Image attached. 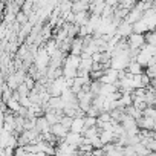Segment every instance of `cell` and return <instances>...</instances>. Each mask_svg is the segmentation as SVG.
I'll list each match as a JSON object with an SVG mask.
<instances>
[{
  "label": "cell",
  "instance_id": "4",
  "mask_svg": "<svg viewBox=\"0 0 156 156\" xmlns=\"http://www.w3.org/2000/svg\"><path fill=\"white\" fill-rule=\"evenodd\" d=\"M156 124V119L151 118V116H142L138 119V126L139 129H153Z\"/></svg>",
  "mask_w": 156,
  "mask_h": 156
},
{
  "label": "cell",
  "instance_id": "5",
  "mask_svg": "<svg viewBox=\"0 0 156 156\" xmlns=\"http://www.w3.org/2000/svg\"><path fill=\"white\" fill-rule=\"evenodd\" d=\"M145 67H142L136 60H133V61H130V64H129V67H127V70L132 73V75H136V73H142V72H145L144 70Z\"/></svg>",
  "mask_w": 156,
  "mask_h": 156
},
{
  "label": "cell",
  "instance_id": "6",
  "mask_svg": "<svg viewBox=\"0 0 156 156\" xmlns=\"http://www.w3.org/2000/svg\"><path fill=\"white\" fill-rule=\"evenodd\" d=\"M16 22H17L19 25H26V23L29 22V16H28L25 11H19L17 16H16Z\"/></svg>",
  "mask_w": 156,
  "mask_h": 156
},
{
  "label": "cell",
  "instance_id": "7",
  "mask_svg": "<svg viewBox=\"0 0 156 156\" xmlns=\"http://www.w3.org/2000/svg\"><path fill=\"white\" fill-rule=\"evenodd\" d=\"M145 72H147V75H148L150 78H156V64L145 67Z\"/></svg>",
  "mask_w": 156,
  "mask_h": 156
},
{
  "label": "cell",
  "instance_id": "1",
  "mask_svg": "<svg viewBox=\"0 0 156 156\" xmlns=\"http://www.w3.org/2000/svg\"><path fill=\"white\" fill-rule=\"evenodd\" d=\"M127 43L130 49H141L147 41H145V34L142 32H132L127 37Z\"/></svg>",
  "mask_w": 156,
  "mask_h": 156
},
{
  "label": "cell",
  "instance_id": "3",
  "mask_svg": "<svg viewBox=\"0 0 156 156\" xmlns=\"http://www.w3.org/2000/svg\"><path fill=\"white\" fill-rule=\"evenodd\" d=\"M84 118L83 116H75L73 121H72L70 130L72 132H78V133H83V130H84Z\"/></svg>",
  "mask_w": 156,
  "mask_h": 156
},
{
  "label": "cell",
  "instance_id": "2",
  "mask_svg": "<svg viewBox=\"0 0 156 156\" xmlns=\"http://www.w3.org/2000/svg\"><path fill=\"white\" fill-rule=\"evenodd\" d=\"M51 132H52V133H54L60 141H61V139H64V138H66V135L70 132V129H69V127H66L63 122H57V124H54V126H52V130H51ZM60 141H58V142H60Z\"/></svg>",
  "mask_w": 156,
  "mask_h": 156
}]
</instances>
